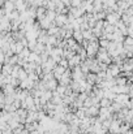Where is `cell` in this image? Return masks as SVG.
<instances>
[{
  "mask_svg": "<svg viewBox=\"0 0 133 134\" xmlns=\"http://www.w3.org/2000/svg\"><path fill=\"white\" fill-rule=\"evenodd\" d=\"M98 48H99V44H98V39H97V41H89L88 46H86V48H85L88 57H95Z\"/></svg>",
  "mask_w": 133,
  "mask_h": 134,
  "instance_id": "1",
  "label": "cell"
},
{
  "mask_svg": "<svg viewBox=\"0 0 133 134\" xmlns=\"http://www.w3.org/2000/svg\"><path fill=\"white\" fill-rule=\"evenodd\" d=\"M55 25L57 27H63L65 24H68V18H67V14H56L55 20H54Z\"/></svg>",
  "mask_w": 133,
  "mask_h": 134,
  "instance_id": "2",
  "label": "cell"
},
{
  "mask_svg": "<svg viewBox=\"0 0 133 134\" xmlns=\"http://www.w3.org/2000/svg\"><path fill=\"white\" fill-rule=\"evenodd\" d=\"M98 111H99V105H90L88 108H85V116L86 117H97Z\"/></svg>",
  "mask_w": 133,
  "mask_h": 134,
  "instance_id": "3",
  "label": "cell"
},
{
  "mask_svg": "<svg viewBox=\"0 0 133 134\" xmlns=\"http://www.w3.org/2000/svg\"><path fill=\"white\" fill-rule=\"evenodd\" d=\"M108 24H111V25H115L119 20H120V16L116 13V12H111V13H107L106 14V18H104Z\"/></svg>",
  "mask_w": 133,
  "mask_h": 134,
  "instance_id": "4",
  "label": "cell"
},
{
  "mask_svg": "<svg viewBox=\"0 0 133 134\" xmlns=\"http://www.w3.org/2000/svg\"><path fill=\"white\" fill-rule=\"evenodd\" d=\"M128 99H132V98H129L128 96V94H116L115 95V99H114V102H118V103H120V104H125V102L128 100Z\"/></svg>",
  "mask_w": 133,
  "mask_h": 134,
  "instance_id": "5",
  "label": "cell"
},
{
  "mask_svg": "<svg viewBox=\"0 0 133 134\" xmlns=\"http://www.w3.org/2000/svg\"><path fill=\"white\" fill-rule=\"evenodd\" d=\"M72 38L76 41V43L81 44L82 41H84V37H82V33L81 30H73V34H72Z\"/></svg>",
  "mask_w": 133,
  "mask_h": 134,
  "instance_id": "6",
  "label": "cell"
},
{
  "mask_svg": "<svg viewBox=\"0 0 133 134\" xmlns=\"http://www.w3.org/2000/svg\"><path fill=\"white\" fill-rule=\"evenodd\" d=\"M44 86H46V89H47V90L54 91V90L56 89V86H57V81H56L55 78H52V80H50V81L44 82Z\"/></svg>",
  "mask_w": 133,
  "mask_h": 134,
  "instance_id": "7",
  "label": "cell"
},
{
  "mask_svg": "<svg viewBox=\"0 0 133 134\" xmlns=\"http://www.w3.org/2000/svg\"><path fill=\"white\" fill-rule=\"evenodd\" d=\"M39 22V26H41V29H43V30H47L48 27H50V25H51V21L50 20H47L46 18V16H44V18H42L41 21H38Z\"/></svg>",
  "mask_w": 133,
  "mask_h": 134,
  "instance_id": "8",
  "label": "cell"
},
{
  "mask_svg": "<svg viewBox=\"0 0 133 134\" xmlns=\"http://www.w3.org/2000/svg\"><path fill=\"white\" fill-rule=\"evenodd\" d=\"M111 103H112V102H111L110 99H107V98H104V96H103V98H100V99H99V108H100V107L107 108V107H110V105H111Z\"/></svg>",
  "mask_w": 133,
  "mask_h": 134,
  "instance_id": "9",
  "label": "cell"
},
{
  "mask_svg": "<svg viewBox=\"0 0 133 134\" xmlns=\"http://www.w3.org/2000/svg\"><path fill=\"white\" fill-rule=\"evenodd\" d=\"M133 46V38L131 35H127L124 37V41H123V47L127 48V47H132Z\"/></svg>",
  "mask_w": 133,
  "mask_h": 134,
  "instance_id": "10",
  "label": "cell"
},
{
  "mask_svg": "<svg viewBox=\"0 0 133 134\" xmlns=\"http://www.w3.org/2000/svg\"><path fill=\"white\" fill-rule=\"evenodd\" d=\"M56 14H57V13H56L55 10H48V9H46V18H47V20H50L51 22L55 20Z\"/></svg>",
  "mask_w": 133,
  "mask_h": 134,
  "instance_id": "11",
  "label": "cell"
},
{
  "mask_svg": "<svg viewBox=\"0 0 133 134\" xmlns=\"http://www.w3.org/2000/svg\"><path fill=\"white\" fill-rule=\"evenodd\" d=\"M123 107H124V105L120 104V103H118V102H112V103H111V108H112L114 112H119Z\"/></svg>",
  "mask_w": 133,
  "mask_h": 134,
  "instance_id": "12",
  "label": "cell"
},
{
  "mask_svg": "<svg viewBox=\"0 0 133 134\" xmlns=\"http://www.w3.org/2000/svg\"><path fill=\"white\" fill-rule=\"evenodd\" d=\"M26 78H28V73L21 68V69H20V73H18V80H20V81H24V80H26Z\"/></svg>",
  "mask_w": 133,
  "mask_h": 134,
  "instance_id": "13",
  "label": "cell"
},
{
  "mask_svg": "<svg viewBox=\"0 0 133 134\" xmlns=\"http://www.w3.org/2000/svg\"><path fill=\"white\" fill-rule=\"evenodd\" d=\"M90 105H93V102H91V96H88L85 100H84V107L85 108H88Z\"/></svg>",
  "mask_w": 133,
  "mask_h": 134,
  "instance_id": "14",
  "label": "cell"
},
{
  "mask_svg": "<svg viewBox=\"0 0 133 134\" xmlns=\"http://www.w3.org/2000/svg\"><path fill=\"white\" fill-rule=\"evenodd\" d=\"M59 65H61L63 68H68V60L67 59H64V57H61V60L57 63Z\"/></svg>",
  "mask_w": 133,
  "mask_h": 134,
  "instance_id": "15",
  "label": "cell"
},
{
  "mask_svg": "<svg viewBox=\"0 0 133 134\" xmlns=\"http://www.w3.org/2000/svg\"><path fill=\"white\" fill-rule=\"evenodd\" d=\"M81 3H82V0H71V7L78 8V7L81 5Z\"/></svg>",
  "mask_w": 133,
  "mask_h": 134,
  "instance_id": "16",
  "label": "cell"
},
{
  "mask_svg": "<svg viewBox=\"0 0 133 134\" xmlns=\"http://www.w3.org/2000/svg\"><path fill=\"white\" fill-rule=\"evenodd\" d=\"M12 104H13V105H14V108L17 109V108H20V107H21V100H20V99H14Z\"/></svg>",
  "mask_w": 133,
  "mask_h": 134,
  "instance_id": "17",
  "label": "cell"
},
{
  "mask_svg": "<svg viewBox=\"0 0 133 134\" xmlns=\"http://www.w3.org/2000/svg\"><path fill=\"white\" fill-rule=\"evenodd\" d=\"M124 134H133L132 128H131V129H128V130H127V132H125V133H124Z\"/></svg>",
  "mask_w": 133,
  "mask_h": 134,
  "instance_id": "18",
  "label": "cell"
},
{
  "mask_svg": "<svg viewBox=\"0 0 133 134\" xmlns=\"http://www.w3.org/2000/svg\"><path fill=\"white\" fill-rule=\"evenodd\" d=\"M1 66H3V64H1V63H0V70H1Z\"/></svg>",
  "mask_w": 133,
  "mask_h": 134,
  "instance_id": "19",
  "label": "cell"
}]
</instances>
